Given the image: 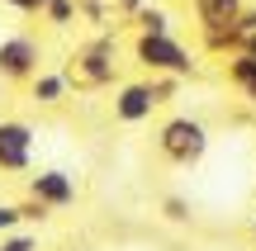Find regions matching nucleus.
Masks as SVG:
<instances>
[{
    "label": "nucleus",
    "instance_id": "ddd939ff",
    "mask_svg": "<svg viewBox=\"0 0 256 251\" xmlns=\"http://www.w3.org/2000/svg\"><path fill=\"white\" fill-rule=\"evenodd\" d=\"M43 24H52V28H72V24H76V0H52V5L43 9Z\"/></svg>",
    "mask_w": 256,
    "mask_h": 251
},
{
    "label": "nucleus",
    "instance_id": "6e6552de",
    "mask_svg": "<svg viewBox=\"0 0 256 251\" xmlns=\"http://www.w3.org/2000/svg\"><path fill=\"white\" fill-rule=\"evenodd\" d=\"M190 14H194V28H200V33H209V28L242 24L247 0H190Z\"/></svg>",
    "mask_w": 256,
    "mask_h": 251
},
{
    "label": "nucleus",
    "instance_id": "6ab92c4d",
    "mask_svg": "<svg viewBox=\"0 0 256 251\" xmlns=\"http://www.w3.org/2000/svg\"><path fill=\"white\" fill-rule=\"evenodd\" d=\"M242 52H252V57H256V33H247V47H242Z\"/></svg>",
    "mask_w": 256,
    "mask_h": 251
},
{
    "label": "nucleus",
    "instance_id": "9d476101",
    "mask_svg": "<svg viewBox=\"0 0 256 251\" xmlns=\"http://www.w3.org/2000/svg\"><path fill=\"white\" fill-rule=\"evenodd\" d=\"M223 71H228V85L242 95V100L256 104V57L252 52H232L228 62H223Z\"/></svg>",
    "mask_w": 256,
    "mask_h": 251
},
{
    "label": "nucleus",
    "instance_id": "1a4fd4ad",
    "mask_svg": "<svg viewBox=\"0 0 256 251\" xmlns=\"http://www.w3.org/2000/svg\"><path fill=\"white\" fill-rule=\"evenodd\" d=\"M66 95H72V81H66L62 71H38L34 81H28V100L43 104V109H57Z\"/></svg>",
    "mask_w": 256,
    "mask_h": 251
},
{
    "label": "nucleus",
    "instance_id": "f3484780",
    "mask_svg": "<svg viewBox=\"0 0 256 251\" xmlns=\"http://www.w3.org/2000/svg\"><path fill=\"white\" fill-rule=\"evenodd\" d=\"M0 5L14 9V14H38V19H43V9L52 5V0H0Z\"/></svg>",
    "mask_w": 256,
    "mask_h": 251
},
{
    "label": "nucleus",
    "instance_id": "2eb2a0df",
    "mask_svg": "<svg viewBox=\"0 0 256 251\" xmlns=\"http://www.w3.org/2000/svg\"><path fill=\"white\" fill-rule=\"evenodd\" d=\"M0 251H38V233H10V237H0Z\"/></svg>",
    "mask_w": 256,
    "mask_h": 251
},
{
    "label": "nucleus",
    "instance_id": "7ed1b4c3",
    "mask_svg": "<svg viewBox=\"0 0 256 251\" xmlns=\"http://www.w3.org/2000/svg\"><path fill=\"white\" fill-rule=\"evenodd\" d=\"M176 95V76H152V81H119L114 85V100H110V109H114V123H147L156 109H162L166 100Z\"/></svg>",
    "mask_w": 256,
    "mask_h": 251
},
{
    "label": "nucleus",
    "instance_id": "9b49d317",
    "mask_svg": "<svg viewBox=\"0 0 256 251\" xmlns=\"http://www.w3.org/2000/svg\"><path fill=\"white\" fill-rule=\"evenodd\" d=\"M200 47L228 62L232 52H242V47H247V28H242V24H228V28H209V33H200Z\"/></svg>",
    "mask_w": 256,
    "mask_h": 251
},
{
    "label": "nucleus",
    "instance_id": "39448f33",
    "mask_svg": "<svg viewBox=\"0 0 256 251\" xmlns=\"http://www.w3.org/2000/svg\"><path fill=\"white\" fill-rule=\"evenodd\" d=\"M43 71V43L34 33H10L0 38V81L28 90V81Z\"/></svg>",
    "mask_w": 256,
    "mask_h": 251
},
{
    "label": "nucleus",
    "instance_id": "f8f14e48",
    "mask_svg": "<svg viewBox=\"0 0 256 251\" xmlns=\"http://www.w3.org/2000/svg\"><path fill=\"white\" fill-rule=\"evenodd\" d=\"M128 19H133L138 33H171V14H166L162 5H138Z\"/></svg>",
    "mask_w": 256,
    "mask_h": 251
},
{
    "label": "nucleus",
    "instance_id": "aec40b11",
    "mask_svg": "<svg viewBox=\"0 0 256 251\" xmlns=\"http://www.w3.org/2000/svg\"><path fill=\"white\" fill-rule=\"evenodd\" d=\"M252 242H256V214H252Z\"/></svg>",
    "mask_w": 256,
    "mask_h": 251
},
{
    "label": "nucleus",
    "instance_id": "dca6fc26",
    "mask_svg": "<svg viewBox=\"0 0 256 251\" xmlns=\"http://www.w3.org/2000/svg\"><path fill=\"white\" fill-rule=\"evenodd\" d=\"M19 223H24V209L19 204H0V237H10Z\"/></svg>",
    "mask_w": 256,
    "mask_h": 251
},
{
    "label": "nucleus",
    "instance_id": "a211bd4d",
    "mask_svg": "<svg viewBox=\"0 0 256 251\" xmlns=\"http://www.w3.org/2000/svg\"><path fill=\"white\" fill-rule=\"evenodd\" d=\"M19 209H24V223H48V218H52V209L38 204V199H24Z\"/></svg>",
    "mask_w": 256,
    "mask_h": 251
},
{
    "label": "nucleus",
    "instance_id": "423d86ee",
    "mask_svg": "<svg viewBox=\"0 0 256 251\" xmlns=\"http://www.w3.org/2000/svg\"><path fill=\"white\" fill-rule=\"evenodd\" d=\"M34 123L19 119V114H10V119H0V176H28L34 171Z\"/></svg>",
    "mask_w": 256,
    "mask_h": 251
},
{
    "label": "nucleus",
    "instance_id": "0eeeda50",
    "mask_svg": "<svg viewBox=\"0 0 256 251\" xmlns=\"http://www.w3.org/2000/svg\"><path fill=\"white\" fill-rule=\"evenodd\" d=\"M76 195H81V185H76L72 171H62V166L28 171V199H38V204H48V209H72Z\"/></svg>",
    "mask_w": 256,
    "mask_h": 251
},
{
    "label": "nucleus",
    "instance_id": "f257e3e1",
    "mask_svg": "<svg viewBox=\"0 0 256 251\" xmlns=\"http://www.w3.org/2000/svg\"><path fill=\"white\" fill-rule=\"evenodd\" d=\"M152 142H156V152H162L166 166L190 171V166H200V161L209 157V142L214 138H209V123L194 119V114H166V119L156 123Z\"/></svg>",
    "mask_w": 256,
    "mask_h": 251
},
{
    "label": "nucleus",
    "instance_id": "4468645a",
    "mask_svg": "<svg viewBox=\"0 0 256 251\" xmlns=\"http://www.w3.org/2000/svg\"><path fill=\"white\" fill-rule=\"evenodd\" d=\"M162 218L166 223H190V204H185L180 195H166L162 199Z\"/></svg>",
    "mask_w": 256,
    "mask_h": 251
},
{
    "label": "nucleus",
    "instance_id": "20e7f679",
    "mask_svg": "<svg viewBox=\"0 0 256 251\" xmlns=\"http://www.w3.org/2000/svg\"><path fill=\"white\" fill-rule=\"evenodd\" d=\"M114 71H119V47L110 38H90V43H81L66 57L62 76L76 90H104V85H114Z\"/></svg>",
    "mask_w": 256,
    "mask_h": 251
},
{
    "label": "nucleus",
    "instance_id": "f03ea898",
    "mask_svg": "<svg viewBox=\"0 0 256 251\" xmlns=\"http://www.w3.org/2000/svg\"><path fill=\"white\" fill-rule=\"evenodd\" d=\"M133 62L142 66V71L152 76H176V81H185V76H194V66H200V57H194L190 43H180L176 33H133Z\"/></svg>",
    "mask_w": 256,
    "mask_h": 251
}]
</instances>
